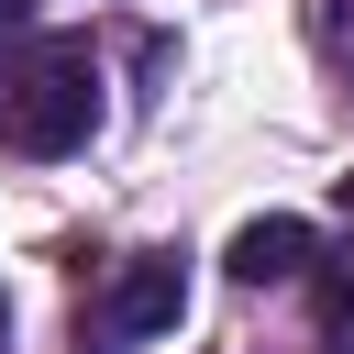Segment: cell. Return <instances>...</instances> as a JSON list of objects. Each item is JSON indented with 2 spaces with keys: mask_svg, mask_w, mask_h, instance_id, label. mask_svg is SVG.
I'll return each instance as SVG.
<instances>
[{
  "mask_svg": "<svg viewBox=\"0 0 354 354\" xmlns=\"http://www.w3.org/2000/svg\"><path fill=\"white\" fill-rule=\"evenodd\" d=\"M221 266H232L243 288H277V277H299V266H310V221H299V210H254V221L232 232V254H221Z\"/></svg>",
  "mask_w": 354,
  "mask_h": 354,
  "instance_id": "3",
  "label": "cell"
},
{
  "mask_svg": "<svg viewBox=\"0 0 354 354\" xmlns=\"http://www.w3.org/2000/svg\"><path fill=\"white\" fill-rule=\"evenodd\" d=\"M0 343H11V310H0Z\"/></svg>",
  "mask_w": 354,
  "mask_h": 354,
  "instance_id": "6",
  "label": "cell"
},
{
  "mask_svg": "<svg viewBox=\"0 0 354 354\" xmlns=\"http://www.w3.org/2000/svg\"><path fill=\"white\" fill-rule=\"evenodd\" d=\"M88 122H100V66H88L77 44H55V55H33L22 77H0V144H11V155H77Z\"/></svg>",
  "mask_w": 354,
  "mask_h": 354,
  "instance_id": "1",
  "label": "cell"
},
{
  "mask_svg": "<svg viewBox=\"0 0 354 354\" xmlns=\"http://www.w3.org/2000/svg\"><path fill=\"white\" fill-rule=\"evenodd\" d=\"M188 310V254H133L100 299V343H144V332H177Z\"/></svg>",
  "mask_w": 354,
  "mask_h": 354,
  "instance_id": "2",
  "label": "cell"
},
{
  "mask_svg": "<svg viewBox=\"0 0 354 354\" xmlns=\"http://www.w3.org/2000/svg\"><path fill=\"white\" fill-rule=\"evenodd\" d=\"M321 343H332V354H354V266L321 288Z\"/></svg>",
  "mask_w": 354,
  "mask_h": 354,
  "instance_id": "4",
  "label": "cell"
},
{
  "mask_svg": "<svg viewBox=\"0 0 354 354\" xmlns=\"http://www.w3.org/2000/svg\"><path fill=\"white\" fill-rule=\"evenodd\" d=\"M343 210H354V177H343Z\"/></svg>",
  "mask_w": 354,
  "mask_h": 354,
  "instance_id": "5",
  "label": "cell"
}]
</instances>
